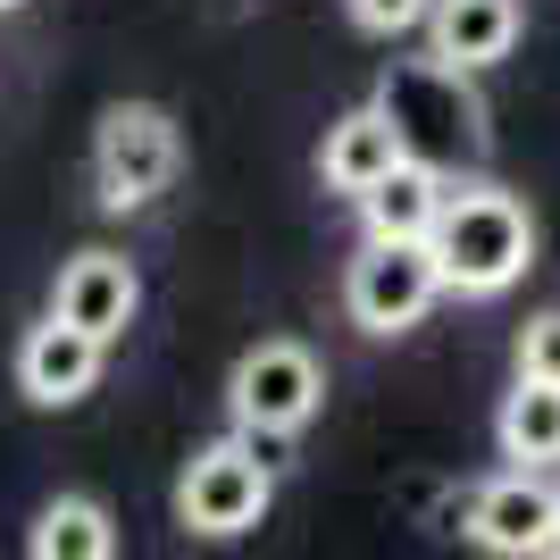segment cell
Segmentation results:
<instances>
[{
	"label": "cell",
	"mask_w": 560,
	"mask_h": 560,
	"mask_svg": "<svg viewBox=\"0 0 560 560\" xmlns=\"http://www.w3.org/2000/svg\"><path fill=\"white\" fill-rule=\"evenodd\" d=\"M460 536L493 560H552L560 552V493L544 477H527V468H502V477H486L468 493Z\"/></svg>",
	"instance_id": "6"
},
{
	"label": "cell",
	"mask_w": 560,
	"mask_h": 560,
	"mask_svg": "<svg viewBox=\"0 0 560 560\" xmlns=\"http://www.w3.org/2000/svg\"><path fill=\"white\" fill-rule=\"evenodd\" d=\"M518 385H560V310H536L518 327Z\"/></svg>",
	"instance_id": "14"
},
{
	"label": "cell",
	"mask_w": 560,
	"mask_h": 560,
	"mask_svg": "<svg viewBox=\"0 0 560 560\" xmlns=\"http://www.w3.org/2000/svg\"><path fill=\"white\" fill-rule=\"evenodd\" d=\"M167 176H176V117L151 109V101H117L93 135V185H101V210H142L160 201Z\"/></svg>",
	"instance_id": "5"
},
{
	"label": "cell",
	"mask_w": 560,
	"mask_h": 560,
	"mask_svg": "<svg viewBox=\"0 0 560 560\" xmlns=\"http://www.w3.org/2000/svg\"><path fill=\"white\" fill-rule=\"evenodd\" d=\"M518 34H527V0H435L427 59L452 75H486L518 50Z\"/></svg>",
	"instance_id": "8"
},
{
	"label": "cell",
	"mask_w": 560,
	"mask_h": 560,
	"mask_svg": "<svg viewBox=\"0 0 560 560\" xmlns=\"http://www.w3.org/2000/svg\"><path fill=\"white\" fill-rule=\"evenodd\" d=\"M444 210H452V176L435 160H410L360 201V226H369V243H435Z\"/></svg>",
	"instance_id": "11"
},
{
	"label": "cell",
	"mask_w": 560,
	"mask_h": 560,
	"mask_svg": "<svg viewBox=\"0 0 560 560\" xmlns=\"http://www.w3.org/2000/svg\"><path fill=\"white\" fill-rule=\"evenodd\" d=\"M101 351H109V343L59 327V318L25 327V343H18V394L34 401V410H68V401H84L101 385Z\"/></svg>",
	"instance_id": "10"
},
{
	"label": "cell",
	"mask_w": 560,
	"mask_h": 560,
	"mask_svg": "<svg viewBox=\"0 0 560 560\" xmlns=\"http://www.w3.org/2000/svg\"><path fill=\"white\" fill-rule=\"evenodd\" d=\"M493 444H502L511 468L544 477V468L560 460V385H518V394L502 401V419H493Z\"/></svg>",
	"instance_id": "13"
},
{
	"label": "cell",
	"mask_w": 560,
	"mask_h": 560,
	"mask_svg": "<svg viewBox=\"0 0 560 560\" xmlns=\"http://www.w3.org/2000/svg\"><path fill=\"white\" fill-rule=\"evenodd\" d=\"M410 167V142H401V126L385 109H343L327 126V142H318V185L327 192H351V201H369L385 176H401Z\"/></svg>",
	"instance_id": "9"
},
{
	"label": "cell",
	"mask_w": 560,
	"mask_h": 560,
	"mask_svg": "<svg viewBox=\"0 0 560 560\" xmlns=\"http://www.w3.org/2000/svg\"><path fill=\"white\" fill-rule=\"evenodd\" d=\"M277 502V452L252 444V435H218L185 460L176 477V527L185 536H210V544H234L252 536Z\"/></svg>",
	"instance_id": "2"
},
{
	"label": "cell",
	"mask_w": 560,
	"mask_h": 560,
	"mask_svg": "<svg viewBox=\"0 0 560 560\" xmlns=\"http://www.w3.org/2000/svg\"><path fill=\"white\" fill-rule=\"evenodd\" d=\"M25 560H117V518L93 493H50L34 527H25Z\"/></svg>",
	"instance_id": "12"
},
{
	"label": "cell",
	"mask_w": 560,
	"mask_h": 560,
	"mask_svg": "<svg viewBox=\"0 0 560 560\" xmlns=\"http://www.w3.org/2000/svg\"><path fill=\"white\" fill-rule=\"evenodd\" d=\"M318 401H327V369H318V351L293 343V335L252 343L226 376L234 435H252V444H268V452H277L284 435H302V427L318 419Z\"/></svg>",
	"instance_id": "3"
},
{
	"label": "cell",
	"mask_w": 560,
	"mask_h": 560,
	"mask_svg": "<svg viewBox=\"0 0 560 560\" xmlns=\"http://www.w3.org/2000/svg\"><path fill=\"white\" fill-rule=\"evenodd\" d=\"M552 560H560V552H552Z\"/></svg>",
	"instance_id": "18"
},
{
	"label": "cell",
	"mask_w": 560,
	"mask_h": 560,
	"mask_svg": "<svg viewBox=\"0 0 560 560\" xmlns=\"http://www.w3.org/2000/svg\"><path fill=\"white\" fill-rule=\"evenodd\" d=\"M343 9H351V25H360V34H376V43H401L410 25L435 18V0H343Z\"/></svg>",
	"instance_id": "15"
},
{
	"label": "cell",
	"mask_w": 560,
	"mask_h": 560,
	"mask_svg": "<svg viewBox=\"0 0 560 560\" xmlns=\"http://www.w3.org/2000/svg\"><path fill=\"white\" fill-rule=\"evenodd\" d=\"M552 493H560V486H552Z\"/></svg>",
	"instance_id": "17"
},
{
	"label": "cell",
	"mask_w": 560,
	"mask_h": 560,
	"mask_svg": "<svg viewBox=\"0 0 560 560\" xmlns=\"http://www.w3.org/2000/svg\"><path fill=\"white\" fill-rule=\"evenodd\" d=\"M435 259H444V293L493 302L536 268V210L511 185H452V210L435 226Z\"/></svg>",
	"instance_id": "1"
},
{
	"label": "cell",
	"mask_w": 560,
	"mask_h": 560,
	"mask_svg": "<svg viewBox=\"0 0 560 560\" xmlns=\"http://www.w3.org/2000/svg\"><path fill=\"white\" fill-rule=\"evenodd\" d=\"M435 302H444L435 243H360V259L343 277V310L360 335H410Z\"/></svg>",
	"instance_id": "4"
},
{
	"label": "cell",
	"mask_w": 560,
	"mask_h": 560,
	"mask_svg": "<svg viewBox=\"0 0 560 560\" xmlns=\"http://www.w3.org/2000/svg\"><path fill=\"white\" fill-rule=\"evenodd\" d=\"M135 302H142V277H135V259H117V252H75L59 268V284H50V318L93 335V343H117L135 327Z\"/></svg>",
	"instance_id": "7"
},
{
	"label": "cell",
	"mask_w": 560,
	"mask_h": 560,
	"mask_svg": "<svg viewBox=\"0 0 560 560\" xmlns=\"http://www.w3.org/2000/svg\"><path fill=\"white\" fill-rule=\"evenodd\" d=\"M0 9H25V0H0Z\"/></svg>",
	"instance_id": "16"
}]
</instances>
